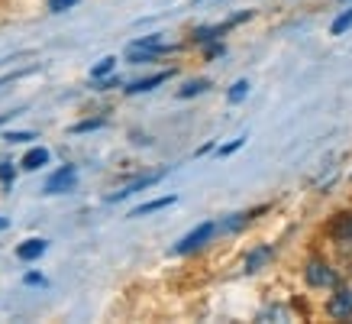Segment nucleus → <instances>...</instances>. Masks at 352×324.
<instances>
[{"mask_svg": "<svg viewBox=\"0 0 352 324\" xmlns=\"http://www.w3.org/2000/svg\"><path fill=\"white\" fill-rule=\"evenodd\" d=\"M304 279H307V285H314V289H336V285H340L336 270H333L330 263H323V259H310L307 270H304Z\"/></svg>", "mask_w": 352, "mask_h": 324, "instance_id": "2", "label": "nucleus"}, {"mask_svg": "<svg viewBox=\"0 0 352 324\" xmlns=\"http://www.w3.org/2000/svg\"><path fill=\"white\" fill-rule=\"evenodd\" d=\"M243 143H245V136H239V140H233V143H226L223 150H220V156H230V152H236L239 146H243Z\"/></svg>", "mask_w": 352, "mask_h": 324, "instance_id": "20", "label": "nucleus"}, {"mask_svg": "<svg viewBox=\"0 0 352 324\" xmlns=\"http://www.w3.org/2000/svg\"><path fill=\"white\" fill-rule=\"evenodd\" d=\"M78 0H49V10L52 13H65V10H72Z\"/></svg>", "mask_w": 352, "mask_h": 324, "instance_id": "18", "label": "nucleus"}, {"mask_svg": "<svg viewBox=\"0 0 352 324\" xmlns=\"http://www.w3.org/2000/svg\"><path fill=\"white\" fill-rule=\"evenodd\" d=\"M45 162H49V150L36 146V150H30L23 156V169H26V172H36V169H43Z\"/></svg>", "mask_w": 352, "mask_h": 324, "instance_id": "10", "label": "nucleus"}, {"mask_svg": "<svg viewBox=\"0 0 352 324\" xmlns=\"http://www.w3.org/2000/svg\"><path fill=\"white\" fill-rule=\"evenodd\" d=\"M113 68H117V59H110V55H107V59H100V62H97L94 68H91V78H94V81H97V78L110 75Z\"/></svg>", "mask_w": 352, "mask_h": 324, "instance_id": "14", "label": "nucleus"}, {"mask_svg": "<svg viewBox=\"0 0 352 324\" xmlns=\"http://www.w3.org/2000/svg\"><path fill=\"white\" fill-rule=\"evenodd\" d=\"M26 282H30V285H43V276H36V272H30V276H26Z\"/></svg>", "mask_w": 352, "mask_h": 324, "instance_id": "24", "label": "nucleus"}, {"mask_svg": "<svg viewBox=\"0 0 352 324\" xmlns=\"http://www.w3.org/2000/svg\"><path fill=\"white\" fill-rule=\"evenodd\" d=\"M3 227H7V217H0V230H3Z\"/></svg>", "mask_w": 352, "mask_h": 324, "instance_id": "25", "label": "nucleus"}, {"mask_svg": "<svg viewBox=\"0 0 352 324\" xmlns=\"http://www.w3.org/2000/svg\"><path fill=\"white\" fill-rule=\"evenodd\" d=\"M168 205H175V198H159V201H149V205H139L136 211H129V217H146V214H152V211H162V207H168Z\"/></svg>", "mask_w": 352, "mask_h": 324, "instance_id": "12", "label": "nucleus"}, {"mask_svg": "<svg viewBox=\"0 0 352 324\" xmlns=\"http://www.w3.org/2000/svg\"><path fill=\"white\" fill-rule=\"evenodd\" d=\"M3 120H7V114H0V123H3Z\"/></svg>", "mask_w": 352, "mask_h": 324, "instance_id": "26", "label": "nucleus"}, {"mask_svg": "<svg viewBox=\"0 0 352 324\" xmlns=\"http://www.w3.org/2000/svg\"><path fill=\"white\" fill-rule=\"evenodd\" d=\"M171 78V72H159V75H149V78H139V81H129L126 94H146V91H152V88L165 85Z\"/></svg>", "mask_w": 352, "mask_h": 324, "instance_id": "7", "label": "nucleus"}, {"mask_svg": "<svg viewBox=\"0 0 352 324\" xmlns=\"http://www.w3.org/2000/svg\"><path fill=\"white\" fill-rule=\"evenodd\" d=\"M10 143H23V140H32V133H7Z\"/></svg>", "mask_w": 352, "mask_h": 324, "instance_id": "22", "label": "nucleus"}, {"mask_svg": "<svg viewBox=\"0 0 352 324\" xmlns=\"http://www.w3.org/2000/svg\"><path fill=\"white\" fill-rule=\"evenodd\" d=\"M327 314L336 321H349L352 318V289H336L330 302H327Z\"/></svg>", "mask_w": 352, "mask_h": 324, "instance_id": "5", "label": "nucleus"}, {"mask_svg": "<svg viewBox=\"0 0 352 324\" xmlns=\"http://www.w3.org/2000/svg\"><path fill=\"white\" fill-rule=\"evenodd\" d=\"M104 127V120H85V123H75L72 133H87V130H100Z\"/></svg>", "mask_w": 352, "mask_h": 324, "instance_id": "19", "label": "nucleus"}, {"mask_svg": "<svg viewBox=\"0 0 352 324\" xmlns=\"http://www.w3.org/2000/svg\"><path fill=\"white\" fill-rule=\"evenodd\" d=\"M245 94H249V81H236V85L230 88V104H239Z\"/></svg>", "mask_w": 352, "mask_h": 324, "instance_id": "17", "label": "nucleus"}, {"mask_svg": "<svg viewBox=\"0 0 352 324\" xmlns=\"http://www.w3.org/2000/svg\"><path fill=\"white\" fill-rule=\"evenodd\" d=\"M217 55H223V45L220 43H214L210 49H207V59H217Z\"/></svg>", "mask_w": 352, "mask_h": 324, "instance_id": "23", "label": "nucleus"}, {"mask_svg": "<svg viewBox=\"0 0 352 324\" xmlns=\"http://www.w3.org/2000/svg\"><path fill=\"white\" fill-rule=\"evenodd\" d=\"M268 259H272V247H256V250H249V256H245L243 263V270L245 272H258L262 266H265Z\"/></svg>", "mask_w": 352, "mask_h": 324, "instance_id": "8", "label": "nucleus"}, {"mask_svg": "<svg viewBox=\"0 0 352 324\" xmlns=\"http://www.w3.org/2000/svg\"><path fill=\"white\" fill-rule=\"evenodd\" d=\"M349 26H352V10H346V13H340V17L333 20L330 32H333V36H342V32L349 30Z\"/></svg>", "mask_w": 352, "mask_h": 324, "instance_id": "16", "label": "nucleus"}, {"mask_svg": "<svg viewBox=\"0 0 352 324\" xmlns=\"http://www.w3.org/2000/svg\"><path fill=\"white\" fill-rule=\"evenodd\" d=\"M252 214H230V221H223V224L217 227V230H223V234H233V230H239V227L245 224Z\"/></svg>", "mask_w": 352, "mask_h": 324, "instance_id": "15", "label": "nucleus"}, {"mask_svg": "<svg viewBox=\"0 0 352 324\" xmlns=\"http://www.w3.org/2000/svg\"><path fill=\"white\" fill-rule=\"evenodd\" d=\"M75 185H78V169L75 165H62V169L45 182V194H65V192H72Z\"/></svg>", "mask_w": 352, "mask_h": 324, "instance_id": "4", "label": "nucleus"}, {"mask_svg": "<svg viewBox=\"0 0 352 324\" xmlns=\"http://www.w3.org/2000/svg\"><path fill=\"white\" fill-rule=\"evenodd\" d=\"M217 234V224H201V227H194L188 237L178 240V247H175V253H194V250H201L207 240Z\"/></svg>", "mask_w": 352, "mask_h": 324, "instance_id": "3", "label": "nucleus"}, {"mask_svg": "<svg viewBox=\"0 0 352 324\" xmlns=\"http://www.w3.org/2000/svg\"><path fill=\"white\" fill-rule=\"evenodd\" d=\"M0 182H13V165L0 162Z\"/></svg>", "mask_w": 352, "mask_h": 324, "instance_id": "21", "label": "nucleus"}, {"mask_svg": "<svg viewBox=\"0 0 352 324\" xmlns=\"http://www.w3.org/2000/svg\"><path fill=\"white\" fill-rule=\"evenodd\" d=\"M207 88H210V81H207V78H197V81H188V85H184L182 91H178V97H194V94H204Z\"/></svg>", "mask_w": 352, "mask_h": 324, "instance_id": "13", "label": "nucleus"}, {"mask_svg": "<svg viewBox=\"0 0 352 324\" xmlns=\"http://www.w3.org/2000/svg\"><path fill=\"white\" fill-rule=\"evenodd\" d=\"M175 49H178V43H171L168 36H162V32H152V36H142L136 43H129L126 55H129V62H152V59L168 55Z\"/></svg>", "mask_w": 352, "mask_h": 324, "instance_id": "1", "label": "nucleus"}, {"mask_svg": "<svg viewBox=\"0 0 352 324\" xmlns=\"http://www.w3.org/2000/svg\"><path fill=\"white\" fill-rule=\"evenodd\" d=\"M165 172H152V175H142V179H136V182H129L123 192H117L110 201H120V198H126V194H136V192H142V188H149V185H155L162 179Z\"/></svg>", "mask_w": 352, "mask_h": 324, "instance_id": "9", "label": "nucleus"}, {"mask_svg": "<svg viewBox=\"0 0 352 324\" xmlns=\"http://www.w3.org/2000/svg\"><path fill=\"white\" fill-rule=\"evenodd\" d=\"M330 237L340 247H352V214H336L330 221Z\"/></svg>", "mask_w": 352, "mask_h": 324, "instance_id": "6", "label": "nucleus"}, {"mask_svg": "<svg viewBox=\"0 0 352 324\" xmlns=\"http://www.w3.org/2000/svg\"><path fill=\"white\" fill-rule=\"evenodd\" d=\"M45 247H49L45 240H26V243H20V250H16V256L30 263V259H39V256H43Z\"/></svg>", "mask_w": 352, "mask_h": 324, "instance_id": "11", "label": "nucleus"}]
</instances>
